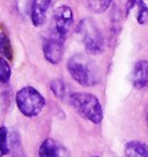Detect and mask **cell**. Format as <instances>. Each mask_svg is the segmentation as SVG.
<instances>
[{"label":"cell","instance_id":"cell-1","mask_svg":"<svg viewBox=\"0 0 148 157\" xmlns=\"http://www.w3.org/2000/svg\"><path fill=\"white\" fill-rule=\"evenodd\" d=\"M67 69L74 81L84 87H92L99 82L96 65L84 54H75L67 61Z\"/></svg>","mask_w":148,"mask_h":157},{"label":"cell","instance_id":"cell-2","mask_svg":"<svg viewBox=\"0 0 148 157\" xmlns=\"http://www.w3.org/2000/svg\"><path fill=\"white\" fill-rule=\"evenodd\" d=\"M69 104L81 117L93 124H99L103 119V109L99 98L89 93H74L68 97Z\"/></svg>","mask_w":148,"mask_h":157},{"label":"cell","instance_id":"cell-3","mask_svg":"<svg viewBox=\"0 0 148 157\" xmlns=\"http://www.w3.org/2000/svg\"><path fill=\"white\" fill-rule=\"evenodd\" d=\"M16 105L20 112L28 118L40 114L45 105V99L42 94L34 87H23L16 94Z\"/></svg>","mask_w":148,"mask_h":157},{"label":"cell","instance_id":"cell-4","mask_svg":"<svg viewBox=\"0 0 148 157\" xmlns=\"http://www.w3.org/2000/svg\"><path fill=\"white\" fill-rule=\"evenodd\" d=\"M78 33L81 36L86 51L92 54H99L104 50V37L99 25L93 19L80 21Z\"/></svg>","mask_w":148,"mask_h":157},{"label":"cell","instance_id":"cell-5","mask_svg":"<svg viewBox=\"0 0 148 157\" xmlns=\"http://www.w3.org/2000/svg\"><path fill=\"white\" fill-rule=\"evenodd\" d=\"M74 15L71 7L63 5L58 7L53 14V33L61 39H66L71 27L73 25Z\"/></svg>","mask_w":148,"mask_h":157},{"label":"cell","instance_id":"cell-6","mask_svg":"<svg viewBox=\"0 0 148 157\" xmlns=\"http://www.w3.org/2000/svg\"><path fill=\"white\" fill-rule=\"evenodd\" d=\"M64 39L51 34L43 43L44 58L51 64H58L64 54Z\"/></svg>","mask_w":148,"mask_h":157},{"label":"cell","instance_id":"cell-7","mask_svg":"<svg viewBox=\"0 0 148 157\" xmlns=\"http://www.w3.org/2000/svg\"><path fill=\"white\" fill-rule=\"evenodd\" d=\"M131 82L134 88L142 89L148 86V60H139L133 66Z\"/></svg>","mask_w":148,"mask_h":157},{"label":"cell","instance_id":"cell-8","mask_svg":"<svg viewBox=\"0 0 148 157\" xmlns=\"http://www.w3.org/2000/svg\"><path fill=\"white\" fill-rule=\"evenodd\" d=\"M52 4H53L52 1H45V0H37L30 2V17L35 27H41L44 23L45 14Z\"/></svg>","mask_w":148,"mask_h":157},{"label":"cell","instance_id":"cell-9","mask_svg":"<svg viewBox=\"0 0 148 157\" xmlns=\"http://www.w3.org/2000/svg\"><path fill=\"white\" fill-rule=\"evenodd\" d=\"M38 155L40 157H67V151L59 142L46 139L41 144Z\"/></svg>","mask_w":148,"mask_h":157},{"label":"cell","instance_id":"cell-10","mask_svg":"<svg viewBox=\"0 0 148 157\" xmlns=\"http://www.w3.org/2000/svg\"><path fill=\"white\" fill-rule=\"evenodd\" d=\"M125 157H148V144L140 141H130L124 147Z\"/></svg>","mask_w":148,"mask_h":157},{"label":"cell","instance_id":"cell-11","mask_svg":"<svg viewBox=\"0 0 148 157\" xmlns=\"http://www.w3.org/2000/svg\"><path fill=\"white\" fill-rule=\"evenodd\" d=\"M10 154L13 157H25L20 134L16 132H13L10 136Z\"/></svg>","mask_w":148,"mask_h":157},{"label":"cell","instance_id":"cell-12","mask_svg":"<svg viewBox=\"0 0 148 157\" xmlns=\"http://www.w3.org/2000/svg\"><path fill=\"white\" fill-rule=\"evenodd\" d=\"M50 88H51V91L53 93V95L56 97H58L59 99H68L69 96H67V87H66V83L64 81H61L60 78H54L51 81V84H50Z\"/></svg>","mask_w":148,"mask_h":157},{"label":"cell","instance_id":"cell-13","mask_svg":"<svg viewBox=\"0 0 148 157\" xmlns=\"http://www.w3.org/2000/svg\"><path fill=\"white\" fill-rule=\"evenodd\" d=\"M0 54H2L7 59H13V48L10 37L4 33H0Z\"/></svg>","mask_w":148,"mask_h":157},{"label":"cell","instance_id":"cell-14","mask_svg":"<svg viewBox=\"0 0 148 157\" xmlns=\"http://www.w3.org/2000/svg\"><path fill=\"white\" fill-rule=\"evenodd\" d=\"M10 135L6 126L0 127V157H4L10 154Z\"/></svg>","mask_w":148,"mask_h":157},{"label":"cell","instance_id":"cell-15","mask_svg":"<svg viewBox=\"0 0 148 157\" xmlns=\"http://www.w3.org/2000/svg\"><path fill=\"white\" fill-rule=\"evenodd\" d=\"M87 7L94 13H103L109 8L111 5L110 0H93V1H87Z\"/></svg>","mask_w":148,"mask_h":157},{"label":"cell","instance_id":"cell-16","mask_svg":"<svg viewBox=\"0 0 148 157\" xmlns=\"http://www.w3.org/2000/svg\"><path fill=\"white\" fill-rule=\"evenodd\" d=\"M10 75H12V71H10L8 61L2 56H0V82L7 83L10 81Z\"/></svg>","mask_w":148,"mask_h":157},{"label":"cell","instance_id":"cell-17","mask_svg":"<svg viewBox=\"0 0 148 157\" xmlns=\"http://www.w3.org/2000/svg\"><path fill=\"white\" fill-rule=\"evenodd\" d=\"M137 20L140 25H146L148 22V7L142 1H137Z\"/></svg>","mask_w":148,"mask_h":157},{"label":"cell","instance_id":"cell-18","mask_svg":"<svg viewBox=\"0 0 148 157\" xmlns=\"http://www.w3.org/2000/svg\"><path fill=\"white\" fill-rule=\"evenodd\" d=\"M147 121H148V108H147Z\"/></svg>","mask_w":148,"mask_h":157},{"label":"cell","instance_id":"cell-19","mask_svg":"<svg viewBox=\"0 0 148 157\" xmlns=\"http://www.w3.org/2000/svg\"><path fill=\"white\" fill-rule=\"evenodd\" d=\"M95 157H97V156H95Z\"/></svg>","mask_w":148,"mask_h":157}]
</instances>
